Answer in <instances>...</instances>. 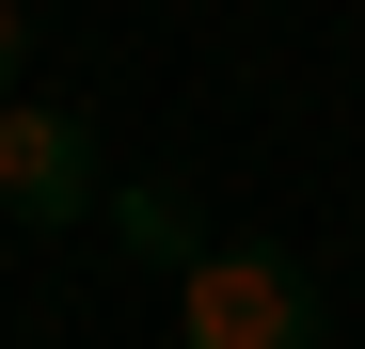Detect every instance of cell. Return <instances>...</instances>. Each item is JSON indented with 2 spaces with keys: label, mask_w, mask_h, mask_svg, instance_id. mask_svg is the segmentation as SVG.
Returning <instances> with one entry per match:
<instances>
[{
  "label": "cell",
  "mask_w": 365,
  "mask_h": 349,
  "mask_svg": "<svg viewBox=\"0 0 365 349\" xmlns=\"http://www.w3.org/2000/svg\"><path fill=\"white\" fill-rule=\"evenodd\" d=\"M175 349H318V286L286 254H191L175 270Z\"/></svg>",
  "instance_id": "6da1fadb"
},
{
  "label": "cell",
  "mask_w": 365,
  "mask_h": 349,
  "mask_svg": "<svg viewBox=\"0 0 365 349\" xmlns=\"http://www.w3.org/2000/svg\"><path fill=\"white\" fill-rule=\"evenodd\" d=\"M32 80V0H0V95Z\"/></svg>",
  "instance_id": "277c9868"
},
{
  "label": "cell",
  "mask_w": 365,
  "mask_h": 349,
  "mask_svg": "<svg viewBox=\"0 0 365 349\" xmlns=\"http://www.w3.org/2000/svg\"><path fill=\"white\" fill-rule=\"evenodd\" d=\"M96 222H111L143 270H191V254H207V207L175 191V174H111V191H96Z\"/></svg>",
  "instance_id": "3957f363"
},
{
  "label": "cell",
  "mask_w": 365,
  "mask_h": 349,
  "mask_svg": "<svg viewBox=\"0 0 365 349\" xmlns=\"http://www.w3.org/2000/svg\"><path fill=\"white\" fill-rule=\"evenodd\" d=\"M111 159L64 95H0V222H32V239H64V222H96Z\"/></svg>",
  "instance_id": "7a4b0ae2"
}]
</instances>
